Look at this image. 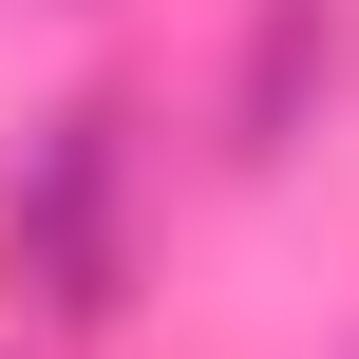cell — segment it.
I'll return each instance as SVG.
<instances>
[{"instance_id":"obj_1","label":"cell","mask_w":359,"mask_h":359,"mask_svg":"<svg viewBox=\"0 0 359 359\" xmlns=\"http://www.w3.org/2000/svg\"><path fill=\"white\" fill-rule=\"evenodd\" d=\"M0 246H19V284H38V322H133V133H114V95H76V114H38L19 133V170H0Z\"/></svg>"},{"instance_id":"obj_2","label":"cell","mask_w":359,"mask_h":359,"mask_svg":"<svg viewBox=\"0 0 359 359\" xmlns=\"http://www.w3.org/2000/svg\"><path fill=\"white\" fill-rule=\"evenodd\" d=\"M303 76H341V0H265V19H246V95H227L246 133H227V151H284V133H303Z\"/></svg>"}]
</instances>
